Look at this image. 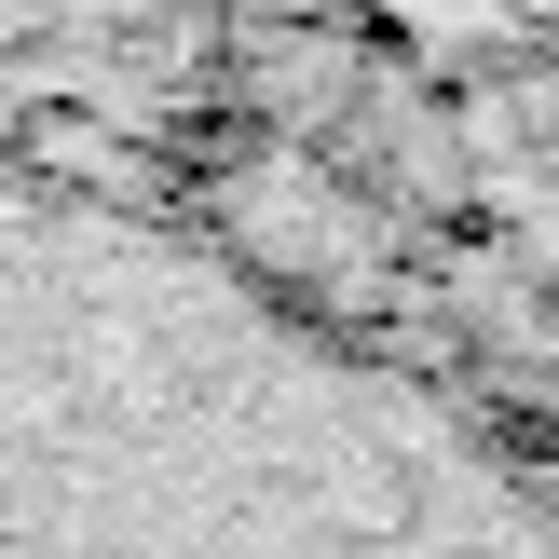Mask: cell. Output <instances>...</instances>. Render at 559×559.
Returning <instances> with one entry per match:
<instances>
[{
  "label": "cell",
  "instance_id": "2",
  "mask_svg": "<svg viewBox=\"0 0 559 559\" xmlns=\"http://www.w3.org/2000/svg\"><path fill=\"white\" fill-rule=\"evenodd\" d=\"M205 0H0V151L55 136L69 109L123 96Z\"/></svg>",
  "mask_w": 559,
  "mask_h": 559
},
{
  "label": "cell",
  "instance_id": "1",
  "mask_svg": "<svg viewBox=\"0 0 559 559\" xmlns=\"http://www.w3.org/2000/svg\"><path fill=\"white\" fill-rule=\"evenodd\" d=\"M0 559H559L451 382L109 164L0 151Z\"/></svg>",
  "mask_w": 559,
  "mask_h": 559
}]
</instances>
